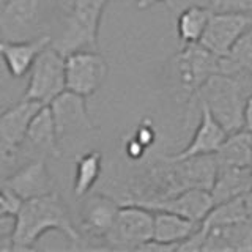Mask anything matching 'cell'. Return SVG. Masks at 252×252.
Segmentation results:
<instances>
[{"label":"cell","instance_id":"f1b7e54d","mask_svg":"<svg viewBox=\"0 0 252 252\" xmlns=\"http://www.w3.org/2000/svg\"><path fill=\"white\" fill-rule=\"evenodd\" d=\"M147 153V148L140 144V142L131 136L125 140V144H123V155L126 156V159H128L129 162H137L140 161L142 158L145 156Z\"/></svg>","mask_w":252,"mask_h":252},{"label":"cell","instance_id":"ba28073f","mask_svg":"<svg viewBox=\"0 0 252 252\" xmlns=\"http://www.w3.org/2000/svg\"><path fill=\"white\" fill-rule=\"evenodd\" d=\"M109 73L107 60L94 49L66 55V90L89 98L104 84Z\"/></svg>","mask_w":252,"mask_h":252},{"label":"cell","instance_id":"1f68e13d","mask_svg":"<svg viewBox=\"0 0 252 252\" xmlns=\"http://www.w3.org/2000/svg\"><path fill=\"white\" fill-rule=\"evenodd\" d=\"M244 203H246V210H248V216L252 220V191H249L244 195Z\"/></svg>","mask_w":252,"mask_h":252},{"label":"cell","instance_id":"ac0fdd59","mask_svg":"<svg viewBox=\"0 0 252 252\" xmlns=\"http://www.w3.org/2000/svg\"><path fill=\"white\" fill-rule=\"evenodd\" d=\"M213 207H215V200H213V195L208 189L189 188L178 192L177 195L170 197V199L158 202L148 208L172 211L180 216H185L188 219L202 224Z\"/></svg>","mask_w":252,"mask_h":252},{"label":"cell","instance_id":"484cf974","mask_svg":"<svg viewBox=\"0 0 252 252\" xmlns=\"http://www.w3.org/2000/svg\"><path fill=\"white\" fill-rule=\"evenodd\" d=\"M24 199L11 191L10 188L2 186V199H0V216H18L21 211Z\"/></svg>","mask_w":252,"mask_h":252},{"label":"cell","instance_id":"8fae6325","mask_svg":"<svg viewBox=\"0 0 252 252\" xmlns=\"http://www.w3.org/2000/svg\"><path fill=\"white\" fill-rule=\"evenodd\" d=\"M251 26L252 14L213 11L200 44L216 54L219 59H224L230 54L235 44L240 41V38L246 33Z\"/></svg>","mask_w":252,"mask_h":252},{"label":"cell","instance_id":"277c9868","mask_svg":"<svg viewBox=\"0 0 252 252\" xmlns=\"http://www.w3.org/2000/svg\"><path fill=\"white\" fill-rule=\"evenodd\" d=\"M220 71V59L203 44L183 46L169 65V79L177 98L191 101L207 81Z\"/></svg>","mask_w":252,"mask_h":252},{"label":"cell","instance_id":"ffe728a7","mask_svg":"<svg viewBox=\"0 0 252 252\" xmlns=\"http://www.w3.org/2000/svg\"><path fill=\"white\" fill-rule=\"evenodd\" d=\"M249 191H252V167H225L218 170L210 192L216 205L238 199Z\"/></svg>","mask_w":252,"mask_h":252},{"label":"cell","instance_id":"83f0119b","mask_svg":"<svg viewBox=\"0 0 252 252\" xmlns=\"http://www.w3.org/2000/svg\"><path fill=\"white\" fill-rule=\"evenodd\" d=\"M132 136L136 137L140 142V144L148 150L150 147L155 144V140H156V129H155V126H153L152 122L144 120L136 128V131H134Z\"/></svg>","mask_w":252,"mask_h":252},{"label":"cell","instance_id":"d4e9b609","mask_svg":"<svg viewBox=\"0 0 252 252\" xmlns=\"http://www.w3.org/2000/svg\"><path fill=\"white\" fill-rule=\"evenodd\" d=\"M248 219L249 216H248L246 203H244V195H243L233 200L216 203L202 224L203 225H228V224L243 222V220H248Z\"/></svg>","mask_w":252,"mask_h":252},{"label":"cell","instance_id":"5bb4252c","mask_svg":"<svg viewBox=\"0 0 252 252\" xmlns=\"http://www.w3.org/2000/svg\"><path fill=\"white\" fill-rule=\"evenodd\" d=\"M120 202L109 194H89L84 197L79 213V227L92 238L106 240L112 228Z\"/></svg>","mask_w":252,"mask_h":252},{"label":"cell","instance_id":"2e32d148","mask_svg":"<svg viewBox=\"0 0 252 252\" xmlns=\"http://www.w3.org/2000/svg\"><path fill=\"white\" fill-rule=\"evenodd\" d=\"M51 43L52 36L47 33L26 41H2V57L8 74L14 79L27 76L39 54Z\"/></svg>","mask_w":252,"mask_h":252},{"label":"cell","instance_id":"7a4b0ae2","mask_svg":"<svg viewBox=\"0 0 252 252\" xmlns=\"http://www.w3.org/2000/svg\"><path fill=\"white\" fill-rule=\"evenodd\" d=\"M252 93V77L228 74L219 71L211 76L197 93L200 104H205L213 117L228 134L241 131L244 123V106Z\"/></svg>","mask_w":252,"mask_h":252},{"label":"cell","instance_id":"30bf717a","mask_svg":"<svg viewBox=\"0 0 252 252\" xmlns=\"http://www.w3.org/2000/svg\"><path fill=\"white\" fill-rule=\"evenodd\" d=\"M85 99L82 94L66 90L49 104L59 134V145L63 140L82 137L93 131Z\"/></svg>","mask_w":252,"mask_h":252},{"label":"cell","instance_id":"44dd1931","mask_svg":"<svg viewBox=\"0 0 252 252\" xmlns=\"http://www.w3.org/2000/svg\"><path fill=\"white\" fill-rule=\"evenodd\" d=\"M211 6L189 5L178 14L177 19V36L180 46L197 44L202 41L213 14Z\"/></svg>","mask_w":252,"mask_h":252},{"label":"cell","instance_id":"9a60e30c","mask_svg":"<svg viewBox=\"0 0 252 252\" xmlns=\"http://www.w3.org/2000/svg\"><path fill=\"white\" fill-rule=\"evenodd\" d=\"M227 137L228 132L225 131L224 126L213 117L211 110L207 106L200 104V120L194 131L191 142L177 155H170V158L178 161V159H189V158H195V156L215 155Z\"/></svg>","mask_w":252,"mask_h":252},{"label":"cell","instance_id":"8992f818","mask_svg":"<svg viewBox=\"0 0 252 252\" xmlns=\"http://www.w3.org/2000/svg\"><path fill=\"white\" fill-rule=\"evenodd\" d=\"M155 210L140 203H122L104 243L114 249L139 251L153 238Z\"/></svg>","mask_w":252,"mask_h":252},{"label":"cell","instance_id":"4fadbf2b","mask_svg":"<svg viewBox=\"0 0 252 252\" xmlns=\"http://www.w3.org/2000/svg\"><path fill=\"white\" fill-rule=\"evenodd\" d=\"M60 155L62 152L59 145V134L57 128H55L51 106H43L32 122L18 156L26 158V161H30L33 158H59Z\"/></svg>","mask_w":252,"mask_h":252},{"label":"cell","instance_id":"7402d4cb","mask_svg":"<svg viewBox=\"0 0 252 252\" xmlns=\"http://www.w3.org/2000/svg\"><path fill=\"white\" fill-rule=\"evenodd\" d=\"M219 169L225 167H252V139L248 131H236L215 153Z\"/></svg>","mask_w":252,"mask_h":252},{"label":"cell","instance_id":"e0dca14e","mask_svg":"<svg viewBox=\"0 0 252 252\" xmlns=\"http://www.w3.org/2000/svg\"><path fill=\"white\" fill-rule=\"evenodd\" d=\"M202 251H252V220L228 225H203Z\"/></svg>","mask_w":252,"mask_h":252},{"label":"cell","instance_id":"d6986e66","mask_svg":"<svg viewBox=\"0 0 252 252\" xmlns=\"http://www.w3.org/2000/svg\"><path fill=\"white\" fill-rule=\"evenodd\" d=\"M200 225V222L180 216L177 213L155 210V230L152 240L164 244H172L178 251L180 244L199 230Z\"/></svg>","mask_w":252,"mask_h":252},{"label":"cell","instance_id":"4316f807","mask_svg":"<svg viewBox=\"0 0 252 252\" xmlns=\"http://www.w3.org/2000/svg\"><path fill=\"white\" fill-rule=\"evenodd\" d=\"M211 8L215 11L252 14V0H211Z\"/></svg>","mask_w":252,"mask_h":252},{"label":"cell","instance_id":"52a82bcc","mask_svg":"<svg viewBox=\"0 0 252 252\" xmlns=\"http://www.w3.org/2000/svg\"><path fill=\"white\" fill-rule=\"evenodd\" d=\"M43 0H6L0 14L2 41H26L43 33Z\"/></svg>","mask_w":252,"mask_h":252},{"label":"cell","instance_id":"603a6c76","mask_svg":"<svg viewBox=\"0 0 252 252\" xmlns=\"http://www.w3.org/2000/svg\"><path fill=\"white\" fill-rule=\"evenodd\" d=\"M102 173V155L96 150H90L79 156L74 167L73 194L77 199H84L92 192Z\"/></svg>","mask_w":252,"mask_h":252},{"label":"cell","instance_id":"5b68a950","mask_svg":"<svg viewBox=\"0 0 252 252\" xmlns=\"http://www.w3.org/2000/svg\"><path fill=\"white\" fill-rule=\"evenodd\" d=\"M63 92H66V57L49 44L30 69L24 98L49 106Z\"/></svg>","mask_w":252,"mask_h":252},{"label":"cell","instance_id":"7c38bea8","mask_svg":"<svg viewBox=\"0 0 252 252\" xmlns=\"http://www.w3.org/2000/svg\"><path fill=\"white\" fill-rule=\"evenodd\" d=\"M47 158H33L16 169L11 175L3 178L2 186L10 188L21 199L30 200L54 192L55 183L46 164Z\"/></svg>","mask_w":252,"mask_h":252},{"label":"cell","instance_id":"6da1fadb","mask_svg":"<svg viewBox=\"0 0 252 252\" xmlns=\"http://www.w3.org/2000/svg\"><path fill=\"white\" fill-rule=\"evenodd\" d=\"M49 230L65 233L73 243L81 241V232L73 224L66 203L57 191L24 202L16 216L11 252L32 251L36 241Z\"/></svg>","mask_w":252,"mask_h":252},{"label":"cell","instance_id":"cb8c5ba5","mask_svg":"<svg viewBox=\"0 0 252 252\" xmlns=\"http://www.w3.org/2000/svg\"><path fill=\"white\" fill-rule=\"evenodd\" d=\"M220 71L252 77V26L240 38L230 54L220 59Z\"/></svg>","mask_w":252,"mask_h":252},{"label":"cell","instance_id":"9c48e42d","mask_svg":"<svg viewBox=\"0 0 252 252\" xmlns=\"http://www.w3.org/2000/svg\"><path fill=\"white\" fill-rule=\"evenodd\" d=\"M43 104L24 98L8 107L0 117V155L3 164L16 161L19 150L26 140L29 128Z\"/></svg>","mask_w":252,"mask_h":252},{"label":"cell","instance_id":"3957f363","mask_svg":"<svg viewBox=\"0 0 252 252\" xmlns=\"http://www.w3.org/2000/svg\"><path fill=\"white\" fill-rule=\"evenodd\" d=\"M109 0H63V18L52 46L63 55L96 49L101 19Z\"/></svg>","mask_w":252,"mask_h":252},{"label":"cell","instance_id":"f546056e","mask_svg":"<svg viewBox=\"0 0 252 252\" xmlns=\"http://www.w3.org/2000/svg\"><path fill=\"white\" fill-rule=\"evenodd\" d=\"M243 129L252 132V93L249 94V98L246 101V106H244V123H243Z\"/></svg>","mask_w":252,"mask_h":252},{"label":"cell","instance_id":"4dcf8cb0","mask_svg":"<svg viewBox=\"0 0 252 252\" xmlns=\"http://www.w3.org/2000/svg\"><path fill=\"white\" fill-rule=\"evenodd\" d=\"M170 0H139L137 2V8L140 10H147L150 6H155V5H159V3H169Z\"/></svg>","mask_w":252,"mask_h":252}]
</instances>
